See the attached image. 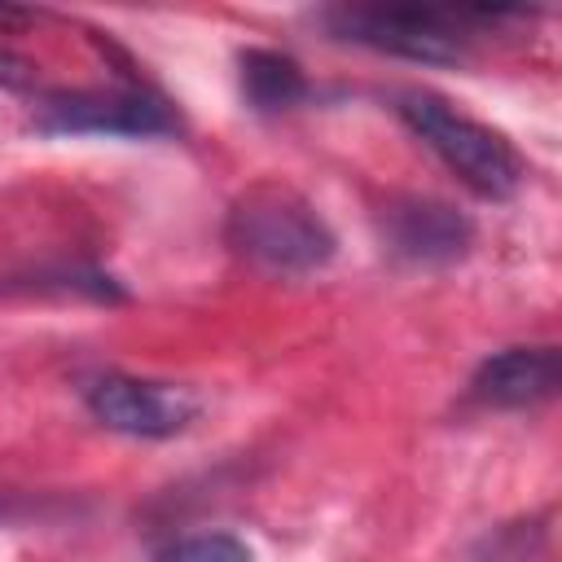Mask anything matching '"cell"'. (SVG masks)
Masks as SVG:
<instances>
[{"mask_svg":"<svg viewBox=\"0 0 562 562\" xmlns=\"http://www.w3.org/2000/svg\"><path fill=\"white\" fill-rule=\"evenodd\" d=\"M228 246L263 272H316L334 259V233L294 189L255 184L228 211Z\"/></svg>","mask_w":562,"mask_h":562,"instance_id":"6da1fadb","label":"cell"},{"mask_svg":"<svg viewBox=\"0 0 562 562\" xmlns=\"http://www.w3.org/2000/svg\"><path fill=\"white\" fill-rule=\"evenodd\" d=\"M400 119L483 198H509L522 184V158L505 136L483 127L479 119L461 114L435 92H400Z\"/></svg>","mask_w":562,"mask_h":562,"instance_id":"7a4b0ae2","label":"cell"},{"mask_svg":"<svg viewBox=\"0 0 562 562\" xmlns=\"http://www.w3.org/2000/svg\"><path fill=\"white\" fill-rule=\"evenodd\" d=\"M325 22L338 40L369 44L408 61H457L465 53L457 13L443 9H334Z\"/></svg>","mask_w":562,"mask_h":562,"instance_id":"3957f363","label":"cell"},{"mask_svg":"<svg viewBox=\"0 0 562 562\" xmlns=\"http://www.w3.org/2000/svg\"><path fill=\"white\" fill-rule=\"evenodd\" d=\"M35 123L44 132H92V136L176 132L171 105L149 92H53L40 101Z\"/></svg>","mask_w":562,"mask_h":562,"instance_id":"277c9868","label":"cell"},{"mask_svg":"<svg viewBox=\"0 0 562 562\" xmlns=\"http://www.w3.org/2000/svg\"><path fill=\"white\" fill-rule=\"evenodd\" d=\"M193 408L198 404L167 382L105 373L88 386V413L105 430H119L132 439H167L193 422Z\"/></svg>","mask_w":562,"mask_h":562,"instance_id":"5b68a950","label":"cell"},{"mask_svg":"<svg viewBox=\"0 0 562 562\" xmlns=\"http://www.w3.org/2000/svg\"><path fill=\"white\" fill-rule=\"evenodd\" d=\"M382 237L395 259L417 268H439L470 250L474 224L439 198H395L382 215Z\"/></svg>","mask_w":562,"mask_h":562,"instance_id":"8992f818","label":"cell"},{"mask_svg":"<svg viewBox=\"0 0 562 562\" xmlns=\"http://www.w3.org/2000/svg\"><path fill=\"white\" fill-rule=\"evenodd\" d=\"M562 382V360L558 347H505L496 356H487L474 378H470V395L487 408H531L540 400H549Z\"/></svg>","mask_w":562,"mask_h":562,"instance_id":"52a82bcc","label":"cell"},{"mask_svg":"<svg viewBox=\"0 0 562 562\" xmlns=\"http://www.w3.org/2000/svg\"><path fill=\"white\" fill-rule=\"evenodd\" d=\"M241 66V92L255 110L272 114V110H290L307 97V75L299 70L294 57L277 53V48H246L237 57Z\"/></svg>","mask_w":562,"mask_h":562,"instance_id":"ba28073f","label":"cell"},{"mask_svg":"<svg viewBox=\"0 0 562 562\" xmlns=\"http://www.w3.org/2000/svg\"><path fill=\"white\" fill-rule=\"evenodd\" d=\"M158 562H255L250 549L237 536L206 531V536H184L158 553Z\"/></svg>","mask_w":562,"mask_h":562,"instance_id":"9c48e42d","label":"cell"},{"mask_svg":"<svg viewBox=\"0 0 562 562\" xmlns=\"http://www.w3.org/2000/svg\"><path fill=\"white\" fill-rule=\"evenodd\" d=\"M0 83H9V88L31 83V61H22V57L9 53V48H0Z\"/></svg>","mask_w":562,"mask_h":562,"instance_id":"30bf717a","label":"cell"}]
</instances>
